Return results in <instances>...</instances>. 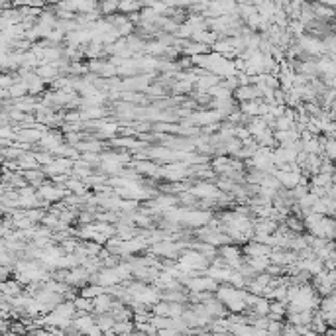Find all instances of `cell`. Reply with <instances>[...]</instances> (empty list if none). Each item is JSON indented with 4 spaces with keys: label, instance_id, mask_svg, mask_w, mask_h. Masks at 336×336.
<instances>
[{
    "label": "cell",
    "instance_id": "cell-1",
    "mask_svg": "<svg viewBox=\"0 0 336 336\" xmlns=\"http://www.w3.org/2000/svg\"><path fill=\"white\" fill-rule=\"evenodd\" d=\"M114 301H116V297L110 291L95 297L93 299V303H95V315H98V313H110L112 307H114Z\"/></svg>",
    "mask_w": 336,
    "mask_h": 336
},
{
    "label": "cell",
    "instance_id": "cell-2",
    "mask_svg": "<svg viewBox=\"0 0 336 336\" xmlns=\"http://www.w3.org/2000/svg\"><path fill=\"white\" fill-rule=\"evenodd\" d=\"M98 10L102 12V16L116 14V12H120V0H100Z\"/></svg>",
    "mask_w": 336,
    "mask_h": 336
},
{
    "label": "cell",
    "instance_id": "cell-5",
    "mask_svg": "<svg viewBox=\"0 0 336 336\" xmlns=\"http://www.w3.org/2000/svg\"><path fill=\"white\" fill-rule=\"evenodd\" d=\"M43 2H45V4H51V6H57V4L63 2V0H43Z\"/></svg>",
    "mask_w": 336,
    "mask_h": 336
},
{
    "label": "cell",
    "instance_id": "cell-3",
    "mask_svg": "<svg viewBox=\"0 0 336 336\" xmlns=\"http://www.w3.org/2000/svg\"><path fill=\"white\" fill-rule=\"evenodd\" d=\"M134 330H136V322L134 321H116L114 328H112V332H116V334H122V332H134Z\"/></svg>",
    "mask_w": 336,
    "mask_h": 336
},
{
    "label": "cell",
    "instance_id": "cell-4",
    "mask_svg": "<svg viewBox=\"0 0 336 336\" xmlns=\"http://www.w3.org/2000/svg\"><path fill=\"white\" fill-rule=\"evenodd\" d=\"M324 152H326V157H328L330 161H334L336 159V140L334 138H330V140L324 142Z\"/></svg>",
    "mask_w": 336,
    "mask_h": 336
}]
</instances>
